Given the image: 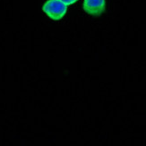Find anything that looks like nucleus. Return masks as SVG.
<instances>
[{
    "label": "nucleus",
    "mask_w": 146,
    "mask_h": 146,
    "mask_svg": "<svg viewBox=\"0 0 146 146\" xmlns=\"http://www.w3.org/2000/svg\"><path fill=\"white\" fill-rule=\"evenodd\" d=\"M67 6L60 0H48L43 5L42 10L45 14L54 21H58L65 16Z\"/></svg>",
    "instance_id": "1"
},
{
    "label": "nucleus",
    "mask_w": 146,
    "mask_h": 146,
    "mask_svg": "<svg viewBox=\"0 0 146 146\" xmlns=\"http://www.w3.org/2000/svg\"><path fill=\"white\" fill-rule=\"evenodd\" d=\"M82 8L88 15L100 16L106 9V0H84Z\"/></svg>",
    "instance_id": "2"
},
{
    "label": "nucleus",
    "mask_w": 146,
    "mask_h": 146,
    "mask_svg": "<svg viewBox=\"0 0 146 146\" xmlns=\"http://www.w3.org/2000/svg\"><path fill=\"white\" fill-rule=\"evenodd\" d=\"M60 1H62L64 4H66V5H73L74 4L77 0H60Z\"/></svg>",
    "instance_id": "3"
}]
</instances>
